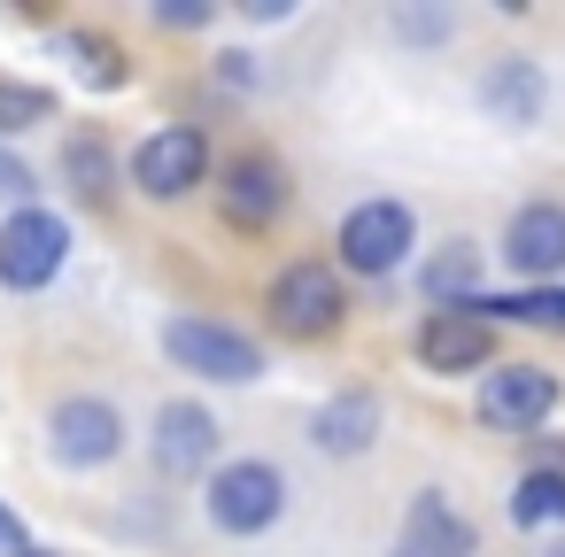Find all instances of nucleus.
<instances>
[{
	"instance_id": "412c9836",
	"label": "nucleus",
	"mask_w": 565,
	"mask_h": 557,
	"mask_svg": "<svg viewBox=\"0 0 565 557\" xmlns=\"http://www.w3.org/2000/svg\"><path fill=\"white\" fill-rule=\"evenodd\" d=\"M55 117V94L47 86H24V78H0V140L9 132H32Z\"/></svg>"
},
{
	"instance_id": "6e6552de",
	"label": "nucleus",
	"mask_w": 565,
	"mask_h": 557,
	"mask_svg": "<svg viewBox=\"0 0 565 557\" xmlns=\"http://www.w3.org/2000/svg\"><path fill=\"white\" fill-rule=\"evenodd\" d=\"M287 194H295V179H287V163H279L271 148H241V156L217 171V210H225L233 233H264V225H279Z\"/></svg>"
},
{
	"instance_id": "ddd939ff",
	"label": "nucleus",
	"mask_w": 565,
	"mask_h": 557,
	"mask_svg": "<svg viewBox=\"0 0 565 557\" xmlns=\"http://www.w3.org/2000/svg\"><path fill=\"white\" fill-rule=\"evenodd\" d=\"M503 271L550 287L565 271V202H526L511 225H503Z\"/></svg>"
},
{
	"instance_id": "4468645a",
	"label": "nucleus",
	"mask_w": 565,
	"mask_h": 557,
	"mask_svg": "<svg viewBox=\"0 0 565 557\" xmlns=\"http://www.w3.org/2000/svg\"><path fill=\"white\" fill-rule=\"evenodd\" d=\"M310 441H318L326 457H364V449L380 441V395H372V387L326 395V403L310 410Z\"/></svg>"
},
{
	"instance_id": "393cba45",
	"label": "nucleus",
	"mask_w": 565,
	"mask_h": 557,
	"mask_svg": "<svg viewBox=\"0 0 565 557\" xmlns=\"http://www.w3.org/2000/svg\"><path fill=\"white\" fill-rule=\"evenodd\" d=\"M217 78H225L233 94H248V86H256L264 71H256V55H217Z\"/></svg>"
},
{
	"instance_id": "c85d7f7f",
	"label": "nucleus",
	"mask_w": 565,
	"mask_h": 557,
	"mask_svg": "<svg viewBox=\"0 0 565 557\" xmlns=\"http://www.w3.org/2000/svg\"><path fill=\"white\" fill-rule=\"evenodd\" d=\"M395 557H403V549H395Z\"/></svg>"
},
{
	"instance_id": "0eeeda50",
	"label": "nucleus",
	"mask_w": 565,
	"mask_h": 557,
	"mask_svg": "<svg viewBox=\"0 0 565 557\" xmlns=\"http://www.w3.org/2000/svg\"><path fill=\"white\" fill-rule=\"evenodd\" d=\"M210 179V132L202 125H163L132 148V186L148 202H186Z\"/></svg>"
},
{
	"instance_id": "f3484780",
	"label": "nucleus",
	"mask_w": 565,
	"mask_h": 557,
	"mask_svg": "<svg viewBox=\"0 0 565 557\" xmlns=\"http://www.w3.org/2000/svg\"><path fill=\"white\" fill-rule=\"evenodd\" d=\"M63 179H71L78 202H94V210L117 194V148L102 140V125H78V132H71V148H63Z\"/></svg>"
},
{
	"instance_id": "f03ea898",
	"label": "nucleus",
	"mask_w": 565,
	"mask_h": 557,
	"mask_svg": "<svg viewBox=\"0 0 565 557\" xmlns=\"http://www.w3.org/2000/svg\"><path fill=\"white\" fill-rule=\"evenodd\" d=\"M264 310H271V333H287V341H326V333H341V318H349V287H341L333 264L302 256V264H287V271L264 287Z\"/></svg>"
},
{
	"instance_id": "7ed1b4c3",
	"label": "nucleus",
	"mask_w": 565,
	"mask_h": 557,
	"mask_svg": "<svg viewBox=\"0 0 565 557\" xmlns=\"http://www.w3.org/2000/svg\"><path fill=\"white\" fill-rule=\"evenodd\" d=\"M333 248H341V271H356V279H387V271L411 264V248H418V217H411V202L372 194V202H356V210L341 217Z\"/></svg>"
},
{
	"instance_id": "dca6fc26",
	"label": "nucleus",
	"mask_w": 565,
	"mask_h": 557,
	"mask_svg": "<svg viewBox=\"0 0 565 557\" xmlns=\"http://www.w3.org/2000/svg\"><path fill=\"white\" fill-rule=\"evenodd\" d=\"M418 287H426L434 310H465V302H480V248H472V240H441V248L426 256Z\"/></svg>"
},
{
	"instance_id": "20e7f679",
	"label": "nucleus",
	"mask_w": 565,
	"mask_h": 557,
	"mask_svg": "<svg viewBox=\"0 0 565 557\" xmlns=\"http://www.w3.org/2000/svg\"><path fill=\"white\" fill-rule=\"evenodd\" d=\"M163 356H171L179 372H194V379H217V387L264 379V349H256L248 333L217 325V318H171V325H163Z\"/></svg>"
},
{
	"instance_id": "b1692460",
	"label": "nucleus",
	"mask_w": 565,
	"mask_h": 557,
	"mask_svg": "<svg viewBox=\"0 0 565 557\" xmlns=\"http://www.w3.org/2000/svg\"><path fill=\"white\" fill-rule=\"evenodd\" d=\"M156 24L163 32H202L210 24V0H156Z\"/></svg>"
},
{
	"instance_id": "bb28decb",
	"label": "nucleus",
	"mask_w": 565,
	"mask_h": 557,
	"mask_svg": "<svg viewBox=\"0 0 565 557\" xmlns=\"http://www.w3.org/2000/svg\"><path fill=\"white\" fill-rule=\"evenodd\" d=\"M9 557H55V549H40V542H24V549H9Z\"/></svg>"
},
{
	"instance_id": "5701e85b",
	"label": "nucleus",
	"mask_w": 565,
	"mask_h": 557,
	"mask_svg": "<svg viewBox=\"0 0 565 557\" xmlns=\"http://www.w3.org/2000/svg\"><path fill=\"white\" fill-rule=\"evenodd\" d=\"M32 194H40V179H32V163H24V156H9V148H0V202H17V210H32Z\"/></svg>"
},
{
	"instance_id": "f8f14e48",
	"label": "nucleus",
	"mask_w": 565,
	"mask_h": 557,
	"mask_svg": "<svg viewBox=\"0 0 565 557\" xmlns=\"http://www.w3.org/2000/svg\"><path fill=\"white\" fill-rule=\"evenodd\" d=\"M542 101H550V78H542L534 55H495V63L480 71V109H488V125L534 132V125H542Z\"/></svg>"
},
{
	"instance_id": "39448f33",
	"label": "nucleus",
	"mask_w": 565,
	"mask_h": 557,
	"mask_svg": "<svg viewBox=\"0 0 565 557\" xmlns=\"http://www.w3.org/2000/svg\"><path fill=\"white\" fill-rule=\"evenodd\" d=\"M71 264V225L55 210H9V225H0V287L9 294H40L55 271Z\"/></svg>"
},
{
	"instance_id": "4be33fe9",
	"label": "nucleus",
	"mask_w": 565,
	"mask_h": 557,
	"mask_svg": "<svg viewBox=\"0 0 565 557\" xmlns=\"http://www.w3.org/2000/svg\"><path fill=\"white\" fill-rule=\"evenodd\" d=\"M387 24H395L411 47H449V32H457V17H449V9H411V0H403Z\"/></svg>"
},
{
	"instance_id": "6ab92c4d",
	"label": "nucleus",
	"mask_w": 565,
	"mask_h": 557,
	"mask_svg": "<svg viewBox=\"0 0 565 557\" xmlns=\"http://www.w3.org/2000/svg\"><path fill=\"white\" fill-rule=\"evenodd\" d=\"M55 55H71L78 63V78L86 86H102V94H117L132 71H125V47L117 40H102V32H55Z\"/></svg>"
},
{
	"instance_id": "9b49d317",
	"label": "nucleus",
	"mask_w": 565,
	"mask_h": 557,
	"mask_svg": "<svg viewBox=\"0 0 565 557\" xmlns=\"http://www.w3.org/2000/svg\"><path fill=\"white\" fill-rule=\"evenodd\" d=\"M418 364L441 372V379H465V372H495V325L472 318V310H434L418 325Z\"/></svg>"
},
{
	"instance_id": "2eb2a0df",
	"label": "nucleus",
	"mask_w": 565,
	"mask_h": 557,
	"mask_svg": "<svg viewBox=\"0 0 565 557\" xmlns=\"http://www.w3.org/2000/svg\"><path fill=\"white\" fill-rule=\"evenodd\" d=\"M403 557H472V518L441 488L411 495V511H403Z\"/></svg>"
},
{
	"instance_id": "1a4fd4ad",
	"label": "nucleus",
	"mask_w": 565,
	"mask_h": 557,
	"mask_svg": "<svg viewBox=\"0 0 565 557\" xmlns=\"http://www.w3.org/2000/svg\"><path fill=\"white\" fill-rule=\"evenodd\" d=\"M480 426H495V433H534L550 410H557V372H542V364H495L488 379H480Z\"/></svg>"
},
{
	"instance_id": "f257e3e1",
	"label": "nucleus",
	"mask_w": 565,
	"mask_h": 557,
	"mask_svg": "<svg viewBox=\"0 0 565 557\" xmlns=\"http://www.w3.org/2000/svg\"><path fill=\"white\" fill-rule=\"evenodd\" d=\"M202 511H210V526H217V534L256 542V534H271V526H279V511H287V472H279L271 457H233V464H217V472H210Z\"/></svg>"
},
{
	"instance_id": "9d476101",
	"label": "nucleus",
	"mask_w": 565,
	"mask_h": 557,
	"mask_svg": "<svg viewBox=\"0 0 565 557\" xmlns=\"http://www.w3.org/2000/svg\"><path fill=\"white\" fill-rule=\"evenodd\" d=\"M148 457H156L163 480H194V472H210V464H217V418H210L194 395L163 403L156 426H148Z\"/></svg>"
},
{
	"instance_id": "a878e982",
	"label": "nucleus",
	"mask_w": 565,
	"mask_h": 557,
	"mask_svg": "<svg viewBox=\"0 0 565 557\" xmlns=\"http://www.w3.org/2000/svg\"><path fill=\"white\" fill-rule=\"evenodd\" d=\"M0 549H24V526H17V511H0Z\"/></svg>"
},
{
	"instance_id": "423d86ee",
	"label": "nucleus",
	"mask_w": 565,
	"mask_h": 557,
	"mask_svg": "<svg viewBox=\"0 0 565 557\" xmlns=\"http://www.w3.org/2000/svg\"><path fill=\"white\" fill-rule=\"evenodd\" d=\"M125 449V410L109 403V395H63L55 410H47V457L63 464V472H94V464H109Z\"/></svg>"
},
{
	"instance_id": "cd10ccee",
	"label": "nucleus",
	"mask_w": 565,
	"mask_h": 557,
	"mask_svg": "<svg viewBox=\"0 0 565 557\" xmlns=\"http://www.w3.org/2000/svg\"><path fill=\"white\" fill-rule=\"evenodd\" d=\"M542 557H565V534H557V542H550V549H542Z\"/></svg>"
},
{
	"instance_id": "a211bd4d",
	"label": "nucleus",
	"mask_w": 565,
	"mask_h": 557,
	"mask_svg": "<svg viewBox=\"0 0 565 557\" xmlns=\"http://www.w3.org/2000/svg\"><path fill=\"white\" fill-rule=\"evenodd\" d=\"M472 318H503V325H542V333H565V287H526V294H480L465 302Z\"/></svg>"
},
{
	"instance_id": "aec40b11",
	"label": "nucleus",
	"mask_w": 565,
	"mask_h": 557,
	"mask_svg": "<svg viewBox=\"0 0 565 557\" xmlns=\"http://www.w3.org/2000/svg\"><path fill=\"white\" fill-rule=\"evenodd\" d=\"M511 518L519 526H565V472H526L511 495Z\"/></svg>"
}]
</instances>
